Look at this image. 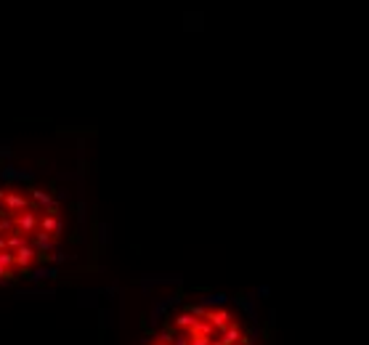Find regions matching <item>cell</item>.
I'll list each match as a JSON object with an SVG mask.
<instances>
[{
	"instance_id": "1",
	"label": "cell",
	"mask_w": 369,
	"mask_h": 345,
	"mask_svg": "<svg viewBox=\"0 0 369 345\" xmlns=\"http://www.w3.org/2000/svg\"><path fill=\"white\" fill-rule=\"evenodd\" d=\"M69 212L51 186L0 175V284L32 279L64 260Z\"/></svg>"
},
{
	"instance_id": "2",
	"label": "cell",
	"mask_w": 369,
	"mask_h": 345,
	"mask_svg": "<svg viewBox=\"0 0 369 345\" xmlns=\"http://www.w3.org/2000/svg\"><path fill=\"white\" fill-rule=\"evenodd\" d=\"M245 324L231 308L194 303L175 311L149 345H250Z\"/></svg>"
}]
</instances>
